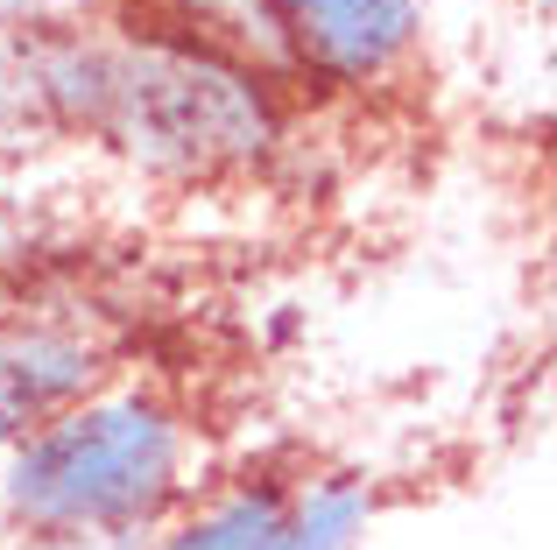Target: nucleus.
<instances>
[{"instance_id":"f257e3e1","label":"nucleus","mask_w":557,"mask_h":550,"mask_svg":"<svg viewBox=\"0 0 557 550\" xmlns=\"http://www.w3.org/2000/svg\"><path fill=\"white\" fill-rule=\"evenodd\" d=\"M50 78L64 141H99L149 177H247L283 141V85H269L226 50L156 36L135 22L57 28Z\"/></svg>"},{"instance_id":"f03ea898","label":"nucleus","mask_w":557,"mask_h":550,"mask_svg":"<svg viewBox=\"0 0 557 550\" xmlns=\"http://www.w3.org/2000/svg\"><path fill=\"white\" fill-rule=\"evenodd\" d=\"M190 424L156 388H99L8 452L0 509L22 537L141 543L190 501Z\"/></svg>"},{"instance_id":"7ed1b4c3","label":"nucleus","mask_w":557,"mask_h":550,"mask_svg":"<svg viewBox=\"0 0 557 550\" xmlns=\"http://www.w3.org/2000/svg\"><path fill=\"white\" fill-rule=\"evenodd\" d=\"M269 14L297 85H332V92L388 85L423 36L417 0H269Z\"/></svg>"},{"instance_id":"20e7f679","label":"nucleus","mask_w":557,"mask_h":550,"mask_svg":"<svg viewBox=\"0 0 557 550\" xmlns=\"http://www.w3.org/2000/svg\"><path fill=\"white\" fill-rule=\"evenodd\" d=\"M107 388V346L64 317H0V452Z\"/></svg>"},{"instance_id":"39448f33","label":"nucleus","mask_w":557,"mask_h":550,"mask_svg":"<svg viewBox=\"0 0 557 550\" xmlns=\"http://www.w3.org/2000/svg\"><path fill=\"white\" fill-rule=\"evenodd\" d=\"M113 22H135V28H156V36L205 42V50L240 57V64L261 71L269 85H297L289 50H283V36H275L269 0H113Z\"/></svg>"},{"instance_id":"423d86ee","label":"nucleus","mask_w":557,"mask_h":550,"mask_svg":"<svg viewBox=\"0 0 557 550\" xmlns=\"http://www.w3.org/2000/svg\"><path fill=\"white\" fill-rule=\"evenodd\" d=\"M50 36H0V163H28V155L64 141L57 78H50Z\"/></svg>"},{"instance_id":"0eeeda50","label":"nucleus","mask_w":557,"mask_h":550,"mask_svg":"<svg viewBox=\"0 0 557 550\" xmlns=\"http://www.w3.org/2000/svg\"><path fill=\"white\" fill-rule=\"evenodd\" d=\"M289 501V480H247V487H226V495H212L205 509L190 515H170L163 537L135 543V550H255L269 537V523L283 515Z\"/></svg>"},{"instance_id":"6e6552de","label":"nucleus","mask_w":557,"mask_h":550,"mask_svg":"<svg viewBox=\"0 0 557 550\" xmlns=\"http://www.w3.org/2000/svg\"><path fill=\"white\" fill-rule=\"evenodd\" d=\"M374 515V487L368 480H304L289 487L283 515L269 523V537L255 550H346Z\"/></svg>"},{"instance_id":"1a4fd4ad","label":"nucleus","mask_w":557,"mask_h":550,"mask_svg":"<svg viewBox=\"0 0 557 550\" xmlns=\"http://www.w3.org/2000/svg\"><path fill=\"white\" fill-rule=\"evenodd\" d=\"M14 550H135L121 537H22Z\"/></svg>"}]
</instances>
